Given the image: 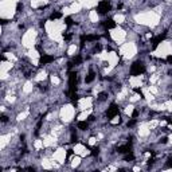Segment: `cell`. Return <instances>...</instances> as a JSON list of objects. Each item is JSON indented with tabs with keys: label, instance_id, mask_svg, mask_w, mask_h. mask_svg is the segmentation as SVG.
Wrapping results in <instances>:
<instances>
[{
	"label": "cell",
	"instance_id": "1",
	"mask_svg": "<svg viewBox=\"0 0 172 172\" xmlns=\"http://www.w3.org/2000/svg\"><path fill=\"white\" fill-rule=\"evenodd\" d=\"M101 26L104 27L105 30H110V29H113V27H116V22H114L113 19H110V18H109V19H105L104 22H102Z\"/></svg>",
	"mask_w": 172,
	"mask_h": 172
},
{
	"label": "cell",
	"instance_id": "2",
	"mask_svg": "<svg viewBox=\"0 0 172 172\" xmlns=\"http://www.w3.org/2000/svg\"><path fill=\"white\" fill-rule=\"evenodd\" d=\"M62 16V14L61 12H58V11H55V12H52L51 15H50V19L51 20H54V19H59V18Z\"/></svg>",
	"mask_w": 172,
	"mask_h": 172
}]
</instances>
